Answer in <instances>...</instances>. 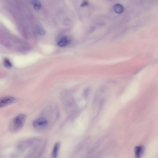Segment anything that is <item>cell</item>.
Segmentation results:
<instances>
[{
    "label": "cell",
    "instance_id": "obj_1",
    "mask_svg": "<svg viewBox=\"0 0 158 158\" xmlns=\"http://www.w3.org/2000/svg\"><path fill=\"white\" fill-rule=\"evenodd\" d=\"M26 118V116L24 114H20L13 118L9 126L11 132L13 133L18 132L24 125Z\"/></svg>",
    "mask_w": 158,
    "mask_h": 158
},
{
    "label": "cell",
    "instance_id": "obj_2",
    "mask_svg": "<svg viewBox=\"0 0 158 158\" xmlns=\"http://www.w3.org/2000/svg\"><path fill=\"white\" fill-rule=\"evenodd\" d=\"M18 101V99L12 96L3 97L0 100V107L3 108L6 107L8 105L17 102Z\"/></svg>",
    "mask_w": 158,
    "mask_h": 158
},
{
    "label": "cell",
    "instance_id": "obj_3",
    "mask_svg": "<svg viewBox=\"0 0 158 158\" xmlns=\"http://www.w3.org/2000/svg\"><path fill=\"white\" fill-rule=\"evenodd\" d=\"M48 124V122L46 118H40L35 120L33 122V126L35 128H41L46 126Z\"/></svg>",
    "mask_w": 158,
    "mask_h": 158
},
{
    "label": "cell",
    "instance_id": "obj_4",
    "mask_svg": "<svg viewBox=\"0 0 158 158\" xmlns=\"http://www.w3.org/2000/svg\"><path fill=\"white\" fill-rule=\"evenodd\" d=\"M144 151V147L143 146H136L134 148L135 158H141Z\"/></svg>",
    "mask_w": 158,
    "mask_h": 158
},
{
    "label": "cell",
    "instance_id": "obj_5",
    "mask_svg": "<svg viewBox=\"0 0 158 158\" xmlns=\"http://www.w3.org/2000/svg\"><path fill=\"white\" fill-rule=\"evenodd\" d=\"M70 39L67 37H63L60 38L58 42V45L60 47H63L69 44Z\"/></svg>",
    "mask_w": 158,
    "mask_h": 158
},
{
    "label": "cell",
    "instance_id": "obj_6",
    "mask_svg": "<svg viewBox=\"0 0 158 158\" xmlns=\"http://www.w3.org/2000/svg\"><path fill=\"white\" fill-rule=\"evenodd\" d=\"M60 147L59 142H57L55 144L52 151V158H57Z\"/></svg>",
    "mask_w": 158,
    "mask_h": 158
},
{
    "label": "cell",
    "instance_id": "obj_7",
    "mask_svg": "<svg viewBox=\"0 0 158 158\" xmlns=\"http://www.w3.org/2000/svg\"><path fill=\"white\" fill-rule=\"evenodd\" d=\"M114 10L118 14H121L124 11L123 6L119 4H116L113 6Z\"/></svg>",
    "mask_w": 158,
    "mask_h": 158
},
{
    "label": "cell",
    "instance_id": "obj_8",
    "mask_svg": "<svg viewBox=\"0 0 158 158\" xmlns=\"http://www.w3.org/2000/svg\"><path fill=\"white\" fill-rule=\"evenodd\" d=\"M35 9L38 10L40 9L41 7V4L40 2L38 1H33L31 3Z\"/></svg>",
    "mask_w": 158,
    "mask_h": 158
},
{
    "label": "cell",
    "instance_id": "obj_9",
    "mask_svg": "<svg viewBox=\"0 0 158 158\" xmlns=\"http://www.w3.org/2000/svg\"><path fill=\"white\" fill-rule=\"evenodd\" d=\"M3 65L4 67L7 68H10L12 67V65L10 61L7 59H4Z\"/></svg>",
    "mask_w": 158,
    "mask_h": 158
},
{
    "label": "cell",
    "instance_id": "obj_10",
    "mask_svg": "<svg viewBox=\"0 0 158 158\" xmlns=\"http://www.w3.org/2000/svg\"><path fill=\"white\" fill-rule=\"evenodd\" d=\"M36 30L37 33L39 34L42 35H44L45 34L44 31L42 28H37Z\"/></svg>",
    "mask_w": 158,
    "mask_h": 158
},
{
    "label": "cell",
    "instance_id": "obj_11",
    "mask_svg": "<svg viewBox=\"0 0 158 158\" xmlns=\"http://www.w3.org/2000/svg\"><path fill=\"white\" fill-rule=\"evenodd\" d=\"M89 3L86 1H84L81 4V7H83L88 5Z\"/></svg>",
    "mask_w": 158,
    "mask_h": 158
}]
</instances>
